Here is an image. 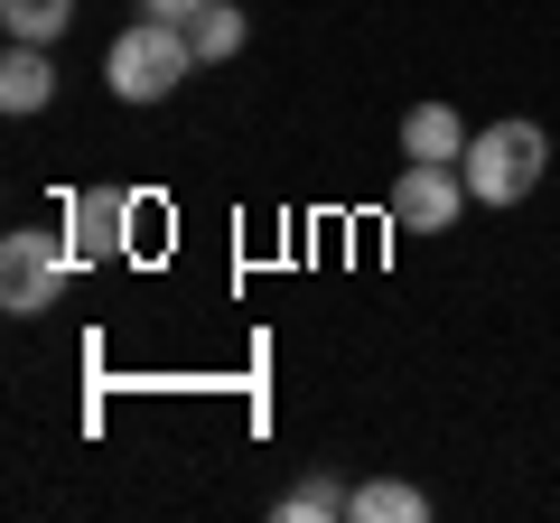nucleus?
<instances>
[{"label": "nucleus", "instance_id": "obj_12", "mask_svg": "<svg viewBox=\"0 0 560 523\" xmlns=\"http://www.w3.org/2000/svg\"><path fill=\"white\" fill-rule=\"evenodd\" d=\"M140 10H150V20H178V28H187V20L206 10V0H140Z\"/></svg>", "mask_w": 560, "mask_h": 523}, {"label": "nucleus", "instance_id": "obj_10", "mask_svg": "<svg viewBox=\"0 0 560 523\" xmlns=\"http://www.w3.org/2000/svg\"><path fill=\"white\" fill-rule=\"evenodd\" d=\"M187 47H197V66H224L243 47V10H234V0H206L197 20H187Z\"/></svg>", "mask_w": 560, "mask_h": 523}, {"label": "nucleus", "instance_id": "obj_3", "mask_svg": "<svg viewBox=\"0 0 560 523\" xmlns=\"http://www.w3.org/2000/svg\"><path fill=\"white\" fill-rule=\"evenodd\" d=\"M66 243L57 234H0V309H10V318H38L47 300H57V281H66Z\"/></svg>", "mask_w": 560, "mask_h": 523}, {"label": "nucleus", "instance_id": "obj_11", "mask_svg": "<svg viewBox=\"0 0 560 523\" xmlns=\"http://www.w3.org/2000/svg\"><path fill=\"white\" fill-rule=\"evenodd\" d=\"M0 20H10V38L47 47V38H66V20H75V0H0Z\"/></svg>", "mask_w": 560, "mask_h": 523}, {"label": "nucleus", "instance_id": "obj_7", "mask_svg": "<svg viewBox=\"0 0 560 523\" xmlns=\"http://www.w3.org/2000/svg\"><path fill=\"white\" fill-rule=\"evenodd\" d=\"M401 150H411V160H467V121L448 113V103H420V113L401 121Z\"/></svg>", "mask_w": 560, "mask_h": 523}, {"label": "nucleus", "instance_id": "obj_2", "mask_svg": "<svg viewBox=\"0 0 560 523\" xmlns=\"http://www.w3.org/2000/svg\"><path fill=\"white\" fill-rule=\"evenodd\" d=\"M541 160H551V141H541V121H495V131H477L467 141V197H486V206H514V197H533L541 187Z\"/></svg>", "mask_w": 560, "mask_h": 523}, {"label": "nucleus", "instance_id": "obj_9", "mask_svg": "<svg viewBox=\"0 0 560 523\" xmlns=\"http://www.w3.org/2000/svg\"><path fill=\"white\" fill-rule=\"evenodd\" d=\"M346 514H355V486H337V477H300L280 496V523H346Z\"/></svg>", "mask_w": 560, "mask_h": 523}, {"label": "nucleus", "instance_id": "obj_4", "mask_svg": "<svg viewBox=\"0 0 560 523\" xmlns=\"http://www.w3.org/2000/svg\"><path fill=\"white\" fill-rule=\"evenodd\" d=\"M467 206V178H448V160H411L393 187V234H448Z\"/></svg>", "mask_w": 560, "mask_h": 523}, {"label": "nucleus", "instance_id": "obj_8", "mask_svg": "<svg viewBox=\"0 0 560 523\" xmlns=\"http://www.w3.org/2000/svg\"><path fill=\"white\" fill-rule=\"evenodd\" d=\"M346 523H430V496H420V486H401V477H364Z\"/></svg>", "mask_w": 560, "mask_h": 523}, {"label": "nucleus", "instance_id": "obj_1", "mask_svg": "<svg viewBox=\"0 0 560 523\" xmlns=\"http://www.w3.org/2000/svg\"><path fill=\"white\" fill-rule=\"evenodd\" d=\"M103 75H113L121 103H168L187 75H197V47H187L178 20H140V28L113 38V66H103Z\"/></svg>", "mask_w": 560, "mask_h": 523}, {"label": "nucleus", "instance_id": "obj_6", "mask_svg": "<svg viewBox=\"0 0 560 523\" xmlns=\"http://www.w3.org/2000/svg\"><path fill=\"white\" fill-rule=\"evenodd\" d=\"M47 94H57V66H47L38 47L20 38V47H10V66H0V103L28 121V113H47Z\"/></svg>", "mask_w": 560, "mask_h": 523}, {"label": "nucleus", "instance_id": "obj_5", "mask_svg": "<svg viewBox=\"0 0 560 523\" xmlns=\"http://www.w3.org/2000/svg\"><path fill=\"white\" fill-rule=\"evenodd\" d=\"M121 243H131V197H121V187H75V197H66V253L113 262Z\"/></svg>", "mask_w": 560, "mask_h": 523}]
</instances>
